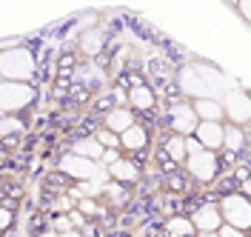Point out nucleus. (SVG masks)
I'll use <instances>...</instances> for the list:
<instances>
[{"label":"nucleus","mask_w":251,"mask_h":237,"mask_svg":"<svg viewBox=\"0 0 251 237\" xmlns=\"http://www.w3.org/2000/svg\"><path fill=\"white\" fill-rule=\"evenodd\" d=\"M40 75V63L31 46H17L9 52H0V80H12V83H31Z\"/></svg>","instance_id":"f257e3e1"},{"label":"nucleus","mask_w":251,"mask_h":237,"mask_svg":"<svg viewBox=\"0 0 251 237\" xmlns=\"http://www.w3.org/2000/svg\"><path fill=\"white\" fill-rule=\"evenodd\" d=\"M37 89L31 83H12V80H0V111L3 114H20L29 111L37 103Z\"/></svg>","instance_id":"f03ea898"},{"label":"nucleus","mask_w":251,"mask_h":237,"mask_svg":"<svg viewBox=\"0 0 251 237\" xmlns=\"http://www.w3.org/2000/svg\"><path fill=\"white\" fill-rule=\"evenodd\" d=\"M217 211L226 226H234V229L249 235V229H251V200L249 197H243L237 191L223 194V197H217Z\"/></svg>","instance_id":"7ed1b4c3"},{"label":"nucleus","mask_w":251,"mask_h":237,"mask_svg":"<svg viewBox=\"0 0 251 237\" xmlns=\"http://www.w3.org/2000/svg\"><path fill=\"white\" fill-rule=\"evenodd\" d=\"M183 172L188 174V180L194 186H211L220 174V163L214 152H197V155H188L183 160Z\"/></svg>","instance_id":"20e7f679"},{"label":"nucleus","mask_w":251,"mask_h":237,"mask_svg":"<svg viewBox=\"0 0 251 237\" xmlns=\"http://www.w3.org/2000/svg\"><path fill=\"white\" fill-rule=\"evenodd\" d=\"M163 111H166V114H163L160 123H157L163 132L177 134V137H191V134H194V129H197V117H194V111H191V103H188V100L177 103V106H166Z\"/></svg>","instance_id":"39448f33"},{"label":"nucleus","mask_w":251,"mask_h":237,"mask_svg":"<svg viewBox=\"0 0 251 237\" xmlns=\"http://www.w3.org/2000/svg\"><path fill=\"white\" fill-rule=\"evenodd\" d=\"M60 174H66L72 183H86V180H92L94 172H97V163L86 158H77V155H72V152H66L57 158V166H54Z\"/></svg>","instance_id":"423d86ee"},{"label":"nucleus","mask_w":251,"mask_h":237,"mask_svg":"<svg viewBox=\"0 0 251 237\" xmlns=\"http://www.w3.org/2000/svg\"><path fill=\"white\" fill-rule=\"evenodd\" d=\"M188 220H191L197 235L200 232H217L220 226H223V217H220V211H217V200H200V203L194 206V211L188 214Z\"/></svg>","instance_id":"0eeeda50"},{"label":"nucleus","mask_w":251,"mask_h":237,"mask_svg":"<svg viewBox=\"0 0 251 237\" xmlns=\"http://www.w3.org/2000/svg\"><path fill=\"white\" fill-rule=\"evenodd\" d=\"M126 97H128V109L134 111V114H151V111H157V106H160V97H157V92L149 86V83H140V86H131V89H126Z\"/></svg>","instance_id":"6e6552de"},{"label":"nucleus","mask_w":251,"mask_h":237,"mask_svg":"<svg viewBox=\"0 0 251 237\" xmlns=\"http://www.w3.org/2000/svg\"><path fill=\"white\" fill-rule=\"evenodd\" d=\"M103 169H106L111 183H123V186H128V189H134V186L143 180V169L134 163V160H128L126 155L120 160H114L111 166H103Z\"/></svg>","instance_id":"1a4fd4ad"},{"label":"nucleus","mask_w":251,"mask_h":237,"mask_svg":"<svg viewBox=\"0 0 251 237\" xmlns=\"http://www.w3.org/2000/svg\"><path fill=\"white\" fill-rule=\"evenodd\" d=\"M106 46H109V34L103 32L100 26H86L83 32H80L77 43H75V49H80L86 57H100L103 52H106Z\"/></svg>","instance_id":"9d476101"},{"label":"nucleus","mask_w":251,"mask_h":237,"mask_svg":"<svg viewBox=\"0 0 251 237\" xmlns=\"http://www.w3.org/2000/svg\"><path fill=\"white\" fill-rule=\"evenodd\" d=\"M191 111L197 117V123H226V114H223V103L214 97H194L188 100Z\"/></svg>","instance_id":"9b49d317"},{"label":"nucleus","mask_w":251,"mask_h":237,"mask_svg":"<svg viewBox=\"0 0 251 237\" xmlns=\"http://www.w3.org/2000/svg\"><path fill=\"white\" fill-rule=\"evenodd\" d=\"M223 114H226V123H234V126H246L249 123V95L246 92H231L228 103H223Z\"/></svg>","instance_id":"f8f14e48"},{"label":"nucleus","mask_w":251,"mask_h":237,"mask_svg":"<svg viewBox=\"0 0 251 237\" xmlns=\"http://www.w3.org/2000/svg\"><path fill=\"white\" fill-rule=\"evenodd\" d=\"M191 137L200 143L205 152H214L217 155L220 149H223V123H197Z\"/></svg>","instance_id":"ddd939ff"},{"label":"nucleus","mask_w":251,"mask_h":237,"mask_svg":"<svg viewBox=\"0 0 251 237\" xmlns=\"http://www.w3.org/2000/svg\"><path fill=\"white\" fill-rule=\"evenodd\" d=\"M160 189L166 191L169 197H191L194 194V183L188 180V174L180 169V172H174V174H166V177H160Z\"/></svg>","instance_id":"4468645a"},{"label":"nucleus","mask_w":251,"mask_h":237,"mask_svg":"<svg viewBox=\"0 0 251 237\" xmlns=\"http://www.w3.org/2000/svg\"><path fill=\"white\" fill-rule=\"evenodd\" d=\"M134 123H137V114H134L131 109H111V111H106V114L100 117V126L114 132L117 137H120L128 126H134Z\"/></svg>","instance_id":"2eb2a0df"},{"label":"nucleus","mask_w":251,"mask_h":237,"mask_svg":"<svg viewBox=\"0 0 251 237\" xmlns=\"http://www.w3.org/2000/svg\"><path fill=\"white\" fill-rule=\"evenodd\" d=\"M163 237H197V232H194V226H191V220H188V214H183V211H177V214H169L166 220H163Z\"/></svg>","instance_id":"dca6fc26"},{"label":"nucleus","mask_w":251,"mask_h":237,"mask_svg":"<svg viewBox=\"0 0 251 237\" xmlns=\"http://www.w3.org/2000/svg\"><path fill=\"white\" fill-rule=\"evenodd\" d=\"M223 149L240 155L243 149H249V137H246V126H234V123H223Z\"/></svg>","instance_id":"f3484780"},{"label":"nucleus","mask_w":251,"mask_h":237,"mask_svg":"<svg viewBox=\"0 0 251 237\" xmlns=\"http://www.w3.org/2000/svg\"><path fill=\"white\" fill-rule=\"evenodd\" d=\"M69 152H72V155H77V158L92 160V163H97V160H100V155H103L100 143L94 140L92 134H80V137H75V140L69 143Z\"/></svg>","instance_id":"a211bd4d"},{"label":"nucleus","mask_w":251,"mask_h":237,"mask_svg":"<svg viewBox=\"0 0 251 237\" xmlns=\"http://www.w3.org/2000/svg\"><path fill=\"white\" fill-rule=\"evenodd\" d=\"M26 129H29V114L26 111H20V114H3V120H0V140H6V137H23Z\"/></svg>","instance_id":"6ab92c4d"},{"label":"nucleus","mask_w":251,"mask_h":237,"mask_svg":"<svg viewBox=\"0 0 251 237\" xmlns=\"http://www.w3.org/2000/svg\"><path fill=\"white\" fill-rule=\"evenodd\" d=\"M92 137L100 143V149H103V152H106V149H120V137H117L114 132H109V129H103V126L97 129Z\"/></svg>","instance_id":"aec40b11"},{"label":"nucleus","mask_w":251,"mask_h":237,"mask_svg":"<svg viewBox=\"0 0 251 237\" xmlns=\"http://www.w3.org/2000/svg\"><path fill=\"white\" fill-rule=\"evenodd\" d=\"M51 214H69L72 209H75V203L66 197V194H54V197H49V206H46Z\"/></svg>","instance_id":"412c9836"},{"label":"nucleus","mask_w":251,"mask_h":237,"mask_svg":"<svg viewBox=\"0 0 251 237\" xmlns=\"http://www.w3.org/2000/svg\"><path fill=\"white\" fill-rule=\"evenodd\" d=\"M15 223H17V211H12V209H3V206H0V235H12Z\"/></svg>","instance_id":"4be33fe9"},{"label":"nucleus","mask_w":251,"mask_h":237,"mask_svg":"<svg viewBox=\"0 0 251 237\" xmlns=\"http://www.w3.org/2000/svg\"><path fill=\"white\" fill-rule=\"evenodd\" d=\"M123 158V152L120 149H106L103 155H100V160H97V166H111L114 160H120Z\"/></svg>","instance_id":"5701e85b"},{"label":"nucleus","mask_w":251,"mask_h":237,"mask_svg":"<svg viewBox=\"0 0 251 237\" xmlns=\"http://www.w3.org/2000/svg\"><path fill=\"white\" fill-rule=\"evenodd\" d=\"M66 217H69V226H72V229H75V232H77V229H83V226H86V217H83V214H80L77 209H72V211H69V214H66Z\"/></svg>","instance_id":"b1692460"},{"label":"nucleus","mask_w":251,"mask_h":237,"mask_svg":"<svg viewBox=\"0 0 251 237\" xmlns=\"http://www.w3.org/2000/svg\"><path fill=\"white\" fill-rule=\"evenodd\" d=\"M217 237H249V235L240 232V229H234V226H226V223H223V226L217 229Z\"/></svg>","instance_id":"393cba45"},{"label":"nucleus","mask_w":251,"mask_h":237,"mask_svg":"<svg viewBox=\"0 0 251 237\" xmlns=\"http://www.w3.org/2000/svg\"><path fill=\"white\" fill-rule=\"evenodd\" d=\"M183 146H186V158H188V155H197V152H203V146L194 140V137H183Z\"/></svg>","instance_id":"a878e982"},{"label":"nucleus","mask_w":251,"mask_h":237,"mask_svg":"<svg viewBox=\"0 0 251 237\" xmlns=\"http://www.w3.org/2000/svg\"><path fill=\"white\" fill-rule=\"evenodd\" d=\"M240 12H243V17H246V20H249V3H246V0H243V3H240Z\"/></svg>","instance_id":"bb28decb"},{"label":"nucleus","mask_w":251,"mask_h":237,"mask_svg":"<svg viewBox=\"0 0 251 237\" xmlns=\"http://www.w3.org/2000/svg\"><path fill=\"white\" fill-rule=\"evenodd\" d=\"M34 237H57V235H54V232H49V229H43V232H37Z\"/></svg>","instance_id":"cd10ccee"},{"label":"nucleus","mask_w":251,"mask_h":237,"mask_svg":"<svg viewBox=\"0 0 251 237\" xmlns=\"http://www.w3.org/2000/svg\"><path fill=\"white\" fill-rule=\"evenodd\" d=\"M57 237H80V235L75 232V229H72V232H63V235H57Z\"/></svg>","instance_id":"c85d7f7f"},{"label":"nucleus","mask_w":251,"mask_h":237,"mask_svg":"<svg viewBox=\"0 0 251 237\" xmlns=\"http://www.w3.org/2000/svg\"><path fill=\"white\" fill-rule=\"evenodd\" d=\"M0 120H3V111H0Z\"/></svg>","instance_id":"c756f323"}]
</instances>
